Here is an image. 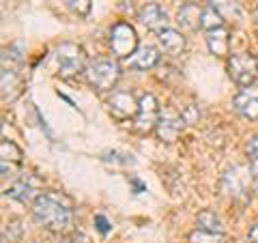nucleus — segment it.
Listing matches in <instances>:
<instances>
[{"label": "nucleus", "mask_w": 258, "mask_h": 243, "mask_svg": "<svg viewBox=\"0 0 258 243\" xmlns=\"http://www.w3.org/2000/svg\"><path fill=\"white\" fill-rule=\"evenodd\" d=\"M32 215L37 224H41L45 230L56 234L74 232L76 215L71 198L60 192H43L35 202H32Z\"/></svg>", "instance_id": "1"}, {"label": "nucleus", "mask_w": 258, "mask_h": 243, "mask_svg": "<svg viewBox=\"0 0 258 243\" xmlns=\"http://www.w3.org/2000/svg\"><path fill=\"white\" fill-rule=\"evenodd\" d=\"M222 188L232 200L245 202L254 192V170L247 166H232L224 172Z\"/></svg>", "instance_id": "2"}, {"label": "nucleus", "mask_w": 258, "mask_h": 243, "mask_svg": "<svg viewBox=\"0 0 258 243\" xmlns=\"http://www.w3.org/2000/svg\"><path fill=\"white\" fill-rule=\"evenodd\" d=\"M228 76L241 88L252 86L258 80V58L249 52H239L228 56Z\"/></svg>", "instance_id": "3"}, {"label": "nucleus", "mask_w": 258, "mask_h": 243, "mask_svg": "<svg viewBox=\"0 0 258 243\" xmlns=\"http://www.w3.org/2000/svg\"><path fill=\"white\" fill-rule=\"evenodd\" d=\"M84 74H86L88 84L103 93V91H112V88L116 86L118 78H120V67H118V63H114V60L101 58V60L88 63Z\"/></svg>", "instance_id": "4"}, {"label": "nucleus", "mask_w": 258, "mask_h": 243, "mask_svg": "<svg viewBox=\"0 0 258 243\" xmlns=\"http://www.w3.org/2000/svg\"><path fill=\"white\" fill-rule=\"evenodd\" d=\"M56 63H58L60 78H74L78 74L86 71V54L78 43L64 41L56 47Z\"/></svg>", "instance_id": "5"}, {"label": "nucleus", "mask_w": 258, "mask_h": 243, "mask_svg": "<svg viewBox=\"0 0 258 243\" xmlns=\"http://www.w3.org/2000/svg\"><path fill=\"white\" fill-rule=\"evenodd\" d=\"M110 47L116 58H129L136 50H138V35L132 24L127 22H116L110 30Z\"/></svg>", "instance_id": "6"}, {"label": "nucleus", "mask_w": 258, "mask_h": 243, "mask_svg": "<svg viewBox=\"0 0 258 243\" xmlns=\"http://www.w3.org/2000/svg\"><path fill=\"white\" fill-rule=\"evenodd\" d=\"M159 118H161V112H159V103H157V99H155V95L144 93V95L140 97L138 116L134 118L136 132H140V134H153V132L157 129Z\"/></svg>", "instance_id": "7"}, {"label": "nucleus", "mask_w": 258, "mask_h": 243, "mask_svg": "<svg viewBox=\"0 0 258 243\" xmlns=\"http://www.w3.org/2000/svg\"><path fill=\"white\" fill-rule=\"evenodd\" d=\"M138 110H140V99H136V97L127 91L112 93V97L108 99V112L112 114V118H116V120L136 118L138 116Z\"/></svg>", "instance_id": "8"}, {"label": "nucleus", "mask_w": 258, "mask_h": 243, "mask_svg": "<svg viewBox=\"0 0 258 243\" xmlns=\"http://www.w3.org/2000/svg\"><path fill=\"white\" fill-rule=\"evenodd\" d=\"M232 106H235V110L243 118L258 120V86L243 88V91L232 99Z\"/></svg>", "instance_id": "9"}, {"label": "nucleus", "mask_w": 258, "mask_h": 243, "mask_svg": "<svg viewBox=\"0 0 258 243\" xmlns=\"http://www.w3.org/2000/svg\"><path fill=\"white\" fill-rule=\"evenodd\" d=\"M183 116H179V114H174V112H164L161 114V118H159V123H157V129H155V134H157V138L161 142H174L176 138L181 136V132H183Z\"/></svg>", "instance_id": "10"}, {"label": "nucleus", "mask_w": 258, "mask_h": 243, "mask_svg": "<svg viewBox=\"0 0 258 243\" xmlns=\"http://www.w3.org/2000/svg\"><path fill=\"white\" fill-rule=\"evenodd\" d=\"M138 20L144 24L147 28L151 30H164L166 24H168V15L164 11V7L157 5V3H147L142 7V9L138 11Z\"/></svg>", "instance_id": "11"}, {"label": "nucleus", "mask_w": 258, "mask_h": 243, "mask_svg": "<svg viewBox=\"0 0 258 243\" xmlns=\"http://www.w3.org/2000/svg\"><path fill=\"white\" fill-rule=\"evenodd\" d=\"M24 91V76L18 67H3V101L18 99Z\"/></svg>", "instance_id": "12"}, {"label": "nucleus", "mask_w": 258, "mask_h": 243, "mask_svg": "<svg viewBox=\"0 0 258 243\" xmlns=\"http://www.w3.org/2000/svg\"><path fill=\"white\" fill-rule=\"evenodd\" d=\"M159 52L155 50V47H151V45H144V47H138L129 58H125V65L129 69H153L155 65L159 63Z\"/></svg>", "instance_id": "13"}, {"label": "nucleus", "mask_w": 258, "mask_h": 243, "mask_svg": "<svg viewBox=\"0 0 258 243\" xmlns=\"http://www.w3.org/2000/svg\"><path fill=\"white\" fill-rule=\"evenodd\" d=\"M207 45L213 56L217 58H226L230 52V32L226 28H215L207 32Z\"/></svg>", "instance_id": "14"}, {"label": "nucleus", "mask_w": 258, "mask_h": 243, "mask_svg": "<svg viewBox=\"0 0 258 243\" xmlns=\"http://www.w3.org/2000/svg\"><path fill=\"white\" fill-rule=\"evenodd\" d=\"M5 196L18 200V202H22V205H28V202H35L39 196H41V194L35 190V185H32V183H28L26 179H22L18 183L9 185V188L5 190Z\"/></svg>", "instance_id": "15"}, {"label": "nucleus", "mask_w": 258, "mask_h": 243, "mask_svg": "<svg viewBox=\"0 0 258 243\" xmlns=\"http://www.w3.org/2000/svg\"><path fill=\"white\" fill-rule=\"evenodd\" d=\"M157 37H159V43H161V47H164V52H168L170 56H179L185 50V37L179 30L164 28V30L157 32Z\"/></svg>", "instance_id": "16"}, {"label": "nucleus", "mask_w": 258, "mask_h": 243, "mask_svg": "<svg viewBox=\"0 0 258 243\" xmlns=\"http://www.w3.org/2000/svg\"><path fill=\"white\" fill-rule=\"evenodd\" d=\"M200 15H203V9H198V5L185 3L179 9V13H176V22H179V26L185 30H198L200 28Z\"/></svg>", "instance_id": "17"}, {"label": "nucleus", "mask_w": 258, "mask_h": 243, "mask_svg": "<svg viewBox=\"0 0 258 243\" xmlns=\"http://www.w3.org/2000/svg\"><path fill=\"white\" fill-rule=\"evenodd\" d=\"M209 5H211L224 20H239V15H241L239 0H209Z\"/></svg>", "instance_id": "18"}, {"label": "nucleus", "mask_w": 258, "mask_h": 243, "mask_svg": "<svg viewBox=\"0 0 258 243\" xmlns=\"http://www.w3.org/2000/svg\"><path fill=\"white\" fill-rule=\"evenodd\" d=\"M200 28L203 30H215V28H224V18L217 13L211 5L203 9V15H200Z\"/></svg>", "instance_id": "19"}, {"label": "nucleus", "mask_w": 258, "mask_h": 243, "mask_svg": "<svg viewBox=\"0 0 258 243\" xmlns=\"http://www.w3.org/2000/svg\"><path fill=\"white\" fill-rule=\"evenodd\" d=\"M198 226L203 230H211V232H222V220L215 215L211 209H203L198 213Z\"/></svg>", "instance_id": "20"}, {"label": "nucleus", "mask_w": 258, "mask_h": 243, "mask_svg": "<svg viewBox=\"0 0 258 243\" xmlns=\"http://www.w3.org/2000/svg\"><path fill=\"white\" fill-rule=\"evenodd\" d=\"M0 155H3V161H7V164H15V166H20L22 157H24L20 147L15 142H11V140L0 142Z\"/></svg>", "instance_id": "21"}, {"label": "nucleus", "mask_w": 258, "mask_h": 243, "mask_svg": "<svg viewBox=\"0 0 258 243\" xmlns=\"http://www.w3.org/2000/svg\"><path fill=\"white\" fill-rule=\"evenodd\" d=\"M187 241L189 243H226V237L222 232H211V230L196 228L194 232H189Z\"/></svg>", "instance_id": "22"}, {"label": "nucleus", "mask_w": 258, "mask_h": 243, "mask_svg": "<svg viewBox=\"0 0 258 243\" xmlns=\"http://www.w3.org/2000/svg\"><path fill=\"white\" fill-rule=\"evenodd\" d=\"M67 7L76 15H80V18L91 13V0H67Z\"/></svg>", "instance_id": "23"}, {"label": "nucleus", "mask_w": 258, "mask_h": 243, "mask_svg": "<svg viewBox=\"0 0 258 243\" xmlns=\"http://www.w3.org/2000/svg\"><path fill=\"white\" fill-rule=\"evenodd\" d=\"M245 153H247V157L252 159V161H258V136H252V138L247 140Z\"/></svg>", "instance_id": "24"}, {"label": "nucleus", "mask_w": 258, "mask_h": 243, "mask_svg": "<svg viewBox=\"0 0 258 243\" xmlns=\"http://www.w3.org/2000/svg\"><path fill=\"white\" fill-rule=\"evenodd\" d=\"M95 224H97V228H99L101 234H106L110 230V224H108V220L103 215H95Z\"/></svg>", "instance_id": "25"}, {"label": "nucleus", "mask_w": 258, "mask_h": 243, "mask_svg": "<svg viewBox=\"0 0 258 243\" xmlns=\"http://www.w3.org/2000/svg\"><path fill=\"white\" fill-rule=\"evenodd\" d=\"M181 116H183L185 123H194V120L198 118V112L189 106V108H185V110H183V114H181Z\"/></svg>", "instance_id": "26"}, {"label": "nucleus", "mask_w": 258, "mask_h": 243, "mask_svg": "<svg viewBox=\"0 0 258 243\" xmlns=\"http://www.w3.org/2000/svg\"><path fill=\"white\" fill-rule=\"evenodd\" d=\"M247 239H249V243H258V224H254L252 228H249Z\"/></svg>", "instance_id": "27"}, {"label": "nucleus", "mask_w": 258, "mask_h": 243, "mask_svg": "<svg viewBox=\"0 0 258 243\" xmlns=\"http://www.w3.org/2000/svg\"><path fill=\"white\" fill-rule=\"evenodd\" d=\"M254 18H256L254 22H256V28H258V5H256V13H254Z\"/></svg>", "instance_id": "28"}]
</instances>
